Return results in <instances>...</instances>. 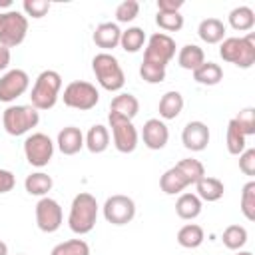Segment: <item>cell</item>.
Listing matches in <instances>:
<instances>
[{
	"instance_id": "obj_30",
	"label": "cell",
	"mask_w": 255,
	"mask_h": 255,
	"mask_svg": "<svg viewBox=\"0 0 255 255\" xmlns=\"http://www.w3.org/2000/svg\"><path fill=\"white\" fill-rule=\"evenodd\" d=\"M205 239V233H203V227L197 225V223H187L183 225L179 231H177V243L185 249H195L203 243Z\"/></svg>"
},
{
	"instance_id": "obj_28",
	"label": "cell",
	"mask_w": 255,
	"mask_h": 255,
	"mask_svg": "<svg viewBox=\"0 0 255 255\" xmlns=\"http://www.w3.org/2000/svg\"><path fill=\"white\" fill-rule=\"evenodd\" d=\"M227 20H229V26L233 30H237V32H249L255 26V12L249 6H237V8H233L229 12Z\"/></svg>"
},
{
	"instance_id": "obj_12",
	"label": "cell",
	"mask_w": 255,
	"mask_h": 255,
	"mask_svg": "<svg viewBox=\"0 0 255 255\" xmlns=\"http://www.w3.org/2000/svg\"><path fill=\"white\" fill-rule=\"evenodd\" d=\"M36 225L42 233H54L60 229L62 221H64V211H62V205L52 199V197H40L38 203H36Z\"/></svg>"
},
{
	"instance_id": "obj_2",
	"label": "cell",
	"mask_w": 255,
	"mask_h": 255,
	"mask_svg": "<svg viewBox=\"0 0 255 255\" xmlns=\"http://www.w3.org/2000/svg\"><path fill=\"white\" fill-rule=\"evenodd\" d=\"M60 90H62V76L56 70L40 72L30 92V102H32L30 106L36 108L38 112L52 110L60 98Z\"/></svg>"
},
{
	"instance_id": "obj_3",
	"label": "cell",
	"mask_w": 255,
	"mask_h": 255,
	"mask_svg": "<svg viewBox=\"0 0 255 255\" xmlns=\"http://www.w3.org/2000/svg\"><path fill=\"white\" fill-rule=\"evenodd\" d=\"M219 56L223 62H229L237 68H251L255 64V34L231 36L219 44Z\"/></svg>"
},
{
	"instance_id": "obj_14",
	"label": "cell",
	"mask_w": 255,
	"mask_h": 255,
	"mask_svg": "<svg viewBox=\"0 0 255 255\" xmlns=\"http://www.w3.org/2000/svg\"><path fill=\"white\" fill-rule=\"evenodd\" d=\"M209 137H211V133H209L207 124L199 122V120L187 122L181 131V143L189 151H203L209 143Z\"/></svg>"
},
{
	"instance_id": "obj_10",
	"label": "cell",
	"mask_w": 255,
	"mask_h": 255,
	"mask_svg": "<svg viewBox=\"0 0 255 255\" xmlns=\"http://www.w3.org/2000/svg\"><path fill=\"white\" fill-rule=\"evenodd\" d=\"M24 155H26V161L30 165L46 167L54 155V141L50 139V135H46L42 131L30 133L24 139Z\"/></svg>"
},
{
	"instance_id": "obj_47",
	"label": "cell",
	"mask_w": 255,
	"mask_h": 255,
	"mask_svg": "<svg viewBox=\"0 0 255 255\" xmlns=\"http://www.w3.org/2000/svg\"><path fill=\"white\" fill-rule=\"evenodd\" d=\"M18 255H26V253H18Z\"/></svg>"
},
{
	"instance_id": "obj_34",
	"label": "cell",
	"mask_w": 255,
	"mask_h": 255,
	"mask_svg": "<svg viewBox=\"0 0 255 255\" xmlns=\"http://www.w3.org/2000/svg\"><path fill=\"white\" fill-rule=\"evenodd\" d=\"M241 213L247 221H255V181H247L241 191Z\"/></svg>"
},
{
	"instance_id": "obj_8",
	"label": "cell",
	"mask_w": 255,
	"mask_h": 255,
	"mask_svg": "<svg viewBox=\"0 0 255 255\" xmlns=\"http://www.w3.org/2000/svg\"><path fill=\"white\" fill-rule=\"evenodd\" d=\"M175 40L165 34V32H153L147 42H145V50H143V60L147 64L153 66H161L167 68V64L171 62V58L175 56Z\"/></svg>"
},
{
	"instance_id": "obj_17",
	"label": "cell",
	"mask_w": 255,
	"mask_h": 255,
	"mask_svg": "<svg viewBox=\"0 0 255 255\" xmlns=\"http://www.w3.org/2000/svg\"><path fill=\"white\" fill-rule=\"evenodd\" d=\"M56 145L64 155H76L84 147V133L76 126H66L58 131Z\"/></svg>"
},
{
	"instance_id": "obj_9",
	"label": "cell",
	"mask_w": 255,
	"mask_h": 255,
	"mask_svg": "<svg viewBox=\"0 0 255 255\" xmlns=\"http://www.w3.org/2000/svg\"><path fill=\"white\" fill-rule=\"evenodd\" d=\"M108 124L112 128L114 147L120 153H131L137 147V139H139L133 122L126 120V118H120V116H114V114H108Z\"/></svg>"
},
{
	"instance_id": "obj_42",
	"label": "cell",
	"mask_w": 255,
	"mask_h": 255,
	"mask_svg": "<svg viewBox=\"0 0 255 255\" xmlns=\"http://www.w3.org/2000/svg\"><path fill=\"white\" fill-rule=\"evenodd\" d=\"M14 185H16V177H14V173H12L10 169H2V167H0V195L12 191Z\"/></svg>"
},
{
	"instance_id": "obj_4",
	"label": "cell",
	"mask_w": 255,
	"mask_h": 255,
	"mask_svg": "<svg viewBox=\"0 0 255 255\" xmlns=\"http://www.w3.org/2000/svg\"><path fill=\"white\" fill-rule=\"evenodd\" d=\"M92 72L98 84L108 92H120L126 84V74L118 62V58L110 52H100L92 60Z\"/></svg>"
},
{
	"instance_id": "obj_20",
	"label": "cell",
	"mask_w": 255,
	"mask_h": 255,
	"mask_svg": "<svg viewBox=\"0 0 255 255\" xmlns=\"http://www.w3.org/2000/svg\"><path fill=\"white\" fill-rule=\"evenodd\" d=\"M225 193V185L221 179L217 177H209V175H203L197 183H195V195L201 199V201H207V203H213V201H219Z\"/></svg>"
},
{
	"instance_id": "obj_32",
	"label": "cell",
	"mask_w": 255,
	"mask_h": 255,
	"mask_svg": "<svg viewBox=\"0 0 255 255\" xmlns=\"http://www.w3.org/2000/svg\"><path fill=\"white\" fill-rule=\"evenodd\" d=\"M225 143H227V151H229L231 155H239V153L247 147V137L243 135V131L237 128V124H235L233 120H229V124H227Z\"/></svg>"
},
{
	"instance_id": "obj_36",
	"label": "cell",
	"mask_w": 255,
	"mask_h": 255,
	"mask_svg": "<svg viewBox=\"0 0 255 255\" xmlns=\"http://www.w3.org/2000/svg\"><path fill=\"white\" fill-rule=\"evenodd\" d=\"M139 14V2L137 0H124L118 4L116 8V24H128L131 20H135Z\"/></svg>"
},
{
	"instance_id": "obj_24",
	"label": "cell",
	"mask_w": 255,
	"mask_h": 255,
	"mask_svg": "<svg viewBox=\"0 0 255 255\" xmlns=\"http://www.w3.org/2000/svg\"><path fill=\"white\" fill-rule=\"evenodd\" d=\"M201 209H203V201L195 193H189V191L179 193V197L175 201V213L181 219L191 221V219H195L201 213Z\"/></svg>"
},
{
	"instance_id": "obj_15",
	"label": "cell",
	"mask_w": 255,
	"mask_h": 255,
	"mask_svg": "<svg viewBox=\"0 0 255 255\" xmlns=\"http://www.w3.org/2000/svg\"><path fill=\"white\" fill-rule=\"evenodd\" d=\"M141 139H143V145L147 149H163L167 145V139H169V129L165 126L163 120L159 118H151L143 124V129H141Z\"/></svg>"
},
{
	"instance_id": "obj_11",
	"label": "cell",
	"mask_w": 255,
	"mask_h": 255,
	"mask_svg": "<svg viewBox=\"0 0 255 255\" xmlns=\"http://www.w3.org/2000/svg\"><path fill=\"white\" fill-rule=\"evenodd\" d=\"M104 219L112 225H128L135 217V201L128 195L116 193L106 199L104 207Z\"/></svg>"
},
{
	"instance_id": "obj_23",
	"label": "cell",
	"mask_w": 255,
	"mask_h": 255,
	"mask_svg": "<svg viewBox=\"0 0 255 255\" xmlns=\"http://www.w3.org/2000/svg\"><path fill=\"white\" fill-rule=\"evenodd\" d=\"M183 110V96L177 90H169L161 96L157 104V112L161 120H175Z\"/></svg>"
},
{
	"instance_id": "obj_45",
	"label": "cell",
	"mask_w": 255,
	"mask_h": 255,
	"mask_svg": "<svg viewBox=\"0 0 255 255\" xmlns=\"http://www.w3.org/2000/svg\"><path fill=\"white\" fill-rule=\"evenodd\" d=\"M0 255H8V245L4 241H0Z\"/></svg>"
},
{
	"instance_id": "obj_33",
	"label": "cell",
	"mask_w": 255,
	"mask_h": 255,
	"mask_svg": "<svg viewBox=\"0 0 255 255\" xmlns=\"http://www.w3.org/2000/svg\"><path fill=\"white\" fill-rule=\"evenodd\" d=\"M50 255H90V245L84 239H68L54 245Z\"/></svg>"
},
{
	"instance_id": "obj_37",
	"label": "cell",
	"mask_w": 255,
	"mask_h": 255,
	"mask_svg": "<svg viewBox=\"0 0 255 255\" xmlns=\"http://www.w3.org/2000/svg\"><path fill=\"white\" fill-rule=\"evenodd\" d=\"M233 122L237 124V128L243 131L245 137L255 135V110H253V108H243V110L233 118Z\"/></svg>"
},
{
	"instance_id": "obj_39",
	"label": "cell",
	"mask_w": 255,
	"mask_h": 255,
	"mask_svg": "<svg viewBox=\"0 0 255 255\" xmlns=\"http://www.w3.org/2000/svg\"><path fill=\"white\" fill-rule=\"evenodd\" d=\"M165 72H167V68H161V66H153L147 62L139 64V76L147 84H161L165 80Z\"/></svg>"
},
{
	"instance_id": "obj_7",
	"label": "cell",
	"mask_w": 255,
	"mask_h": 255,
	"mask_svg": "<svg viewBox=\"0 0 255 255\" xmlns=\"http://www.w3.org/2000/svg\"><path fill=\"white\" fill-rule=\"evenodd\" d=\"M62 100L68 108L72 110H80V112H88L92 108H96V104L100 102V92L96 90L94 84L84 82V80H76L70 82L64 88Z\"/></svg>"
},
{
	"instance_id": "obj_41",
	"label": "cell",
	"mask_w": 255,
	"mask_h": 255,
	"mask_svg": "<svg viewBox=\"0 0 255 255\" xmlns=\"http://www.w3.org/2000/svg\"><path fill=\"white\" fill-rule=\"evenodd\" d=\"M239 169L249 177L255 175V149L253 147H245L239 153Z\"/></svg>"
},
{
	"instance_id": "obj_1",
	"label": "cell",
	"mask_w": 255,
	"mask_h": 255,
	"mask_svg": "<svg viewBox=\"0 0 255 255\" xmlns=\"http://www.w3.org/2000/svg\"><path fill=\"white\" fill-rule=\"evenodd\" d=\"M98 201L92 193L82 191L72 199L70 215H68V227L76 235H86L94 229L98 219Z\"/></svg>"
},
{
	"instance_id": "obj_44",
	"label": "cell",
	"mask_w": 255,
	"mask_h": 255,
	"mask_svg": "<svg viewBox=\"0 0 255 255\" xmlns=\"http://www.w3.org/2000/svg\"><path fill=\"white\" fill-rule=\"evenodd\" d=\"M10 60H12L10 48H6V46H0V72L8 70V66H10Z\"/></svg>"
},
{
	"instance_id": "obj_18",
	"label": "cell",
	"mask_w": 255,
	"mask_h": 255,
	"mask_svg": "<svg viewBox=\"0 0 255 255\" xmlns=\"http://www.w3.org/2000/svg\"><path fill=\"white\" fill-rule=\"evenodd\" d=\"M191 185V181L187 179V175L177 167V165H171L169 169L163 171V175L159 177V187L165 195H177V193H183L187 187Z\"/></svg>"
},
{
	"instance_id": "obj_13",
	"label": "cell",
	"mask_w": 255,
	"mask_h": 255,
	"mask_svg": "<svg viewBox=\"0 0 255 255\" xmlns=\"http://www.w3.org/2000/svg\"><path fill=\"white\" fill-rule=\"evenodd\" d=\"M28 86H30V76L24 70L14 68L4 72V76H0V102L10 104L18 100L20 96L26 94Z\"/></svg>"
},
{
	"instance_id": "obj_16",
	"label": "cell",
	"mask_w": 255,
	"mask_h": 255,
	"mask_svg": "<svg viewBox=\"0 0 255 255\" xmlns=\"http://www.w3.org/2000/svg\"><path fill=\"white\" fill-rule=\"evenodd\" d=\"M120 38H122V30L116 22H102L96 26L92 40L98 48H102L104 52H110L114 48L120 46Z\"/></svg>"
},
{
	"instance_id": "obj_38",
	"label": "cell",
	"mask_w": 255,
	"mask_h": 255,
	"mask_svg": "<svg viewBox=\"0 0 255 255\" xmlns=\"http://www.w3.org/2000/svg\"><path fill=\"white\" fill-rule=\"evenodd\" d=\"M155 24L165 30V32H179L183 28V16L179 12H173V14H165V12H157L155 16Z\"/></svg>"
},
{
	"instance_id": "obj_6",
	"label": "cell",
	"mask_w": 255,
	"mask_h": 255,
	"mask_svg": "<svg viewBox=\"0 0 255 255\" xmlns=\"http://www.w3.org/2000/svg\"><path fill=\"white\" fill-rule=\"evenodd\" d=\"M28 18L20 10L0 12V46L16 48L26 40Z\"/></svg>"
},
{
	"instance_id": "obj_35",
	"label": "cell",
	"mask_w": 255,
	"mask_h": 255,
	"mask_svg": "<svg viewBox=\"0 0 255 255\" xmlns=\"http://www.w3.org/2000/svg\"><path fill=\"white\" fill-rule=\"evenodd\" d=\"M185 175H187V179L191 181V185H195L203 175H205V167H203V163L199 161V159H193V157H185V159H181V161H177L175 163Z\"/></svg>"
},
{
	"instance_id": "obj_31",
	"label": "cell",
	"mask_w": 255,
	"mask_h": 255,
	"mask_svg": "<svg viewBox=\"0 0 255 255\" xmlns=\"http://www.w3.org/2000/svg\"><path fill=\"white\" fill-rule=\"evenodd\" d=\"M247 237H249V233H247V229L243 225H229V227H225V231L221 235V241H223V245L227 249L239 251L247 243Z\"/></svg>"
},
{
	"instance_id": "obj_25",
	"label": "cell",
	"mask_w": 255,
	"mask_h": 255,
	"mask_svg": "<svg viewBox=\"0 0 255 255\" xmlns=\"http://www.w3.org/2000/svg\"><path fill=\"white\" fill-rule=\"evenodd\" d=\"M203 62H205V52H203V48H199L197 44H185V46H181V50H179V54H177V64H179V68L193 72V70H197Z\"/></svg>"
},
{
	"instance_id": "obj_5",
	"label": "cell",
	"mask_w": 255,
	"mask_h": 255,
	"mask_svg": "<svg viewBox=\"0 0 255 255\" xmlns=\"http://www.w3.org/2000/svg\"><path fill=\"white\" fill-rule=\"evenodd\" d=\"M40 124V112L32 106H8L2 112V128L8 135H24Z\"/></svg>"
},
{
	"instance_id": "obj_40",
	"label": "cell",
	"mask_w": 255,
	"mask_h": 255,
	"mask_svg": "<svg viewBox=\"0 0 255 255\" xmlns=\"http://www.w3.org/2000/svg\"><path fill=\"white\" fill-rule=\"evenodd\" d=\"M50 2H46V0H24L22 2V10H24V16L28 18H44L48 12H50Z\"/></svg>"
},
{
	"instance_id": "obj_46",
	"label": "cell",
	"mask_w": 255,
	"mask_h": 255,
	"mask_svg": "<svg viewBox=\"0 0 255 255\" xmlns=\"http://www.w3.org/2000/svg\"><path fill=\"white\" fill-rule=\"evenodd\" d=\"M235 255H253V253H251V251H241V249H239Z\"/></svg>"
},
{
	"instance_id": "obj_27",
	"label": "cell",
	"mask_w": 255,
	"mask_h": 255,
	"mask_svg": "<svg viewBox=\"0 0 255 255\" xmlns=\"http://www.w3.org/2000/svg\"><path fill=\"white\" fill-rule=\"evenodd\" d=\"M193 74V80L201 86H217L221 80H223V68L215 62H203L197 70L191 72Z\"/></svg>"
},
{
	"instance_id": "obj_22",
	"label": "cell",
	"mask_w": 255,
	"mask_h": 255,
	"mask_svg": "<svg viewBox=\"0 0 255 255\" xmlns=\"http://www.w3.org/2000/svg\"><path fill=\"white\" fill-rule=\"evenodd\" d=\"M197 36L205 44H221L225 40V24L219 18H205L197 26Z\"/></svg>"
},
{
	"instance_id": "obj_26",
	"label": "cell",
	"mask_w": 255,
	"mask_h": 255,
	"mask_svg": "<svg viewBox=\"0 0 255 255\" xmlns=\"http://www.w3.org/2000/svg\"><path fill=\"white\" fill-rule=\"evenodd\" d=\"M52 187H54V179L44 171H34L24 179V189L36 197H46L48 191H52Z\"/></svg>"
},
{
	"instance_id": "obj_43",
	"label": "cell",
	"mask_w": 255,
	"mask_h": 255,
	"mask_svg": "<svg viewBox=\"0 0 255 255\" xmlns=\"http://www.w3.org/2000/svg\"><path fill=\"white\" fill-rule=\"evenodd\" d=\"M181 6H183V0H157V12L173 14V12H179Z\"/></svg>"
},
{
	"instance_id": "obj_19",
	"label": "cell",
	"mask_w": 255,
	"mask_h": 255,
	"mask_svg": "<svg viewBox=\"0 0 255 255\" xmlns=\"http://www.w3.org/2000/svg\"><path fill=\"white\" fill-rule=\"evenodd\" d=\"M137 112H139V102H137V98L133 94H128V92L118 94L110 104V114L126 118V120H131V122L137 116Z\"/></svg>"
},
{
	"instance_id": "obj_29",
	"label": "cell",
	"mask_w": 255,
	"mask_h": 255,
	"mask_svg": "<svg viewBox=\"0 0 255 255\" xmlns=\"http://www.w3.org/2000/svg\"><path fill=\"white\" fill-rule=\"evenodd\" d=\"M147 42V36L143 32V28L139 26H129L128 30H122V38H120V46L124 52L135 54L143 48V44Z\"/></svg>"
},
{
	"instance_id": "obj_21",
	"label": "cell",
	"mask_w": 255,
	"mask_h": 255,
	"mask_svg": "<svg viewBox=\"0 0 255 255\" xmlns=\"http://www.w3.org/2000/svg\"><path fill=\"white\" fill-rule=\"evenodd\" d=\"M84 147H88L90 153H104L110 147V131L102 124H94L88 133L84 135Z\"/></svg>"
}]
</instances>
